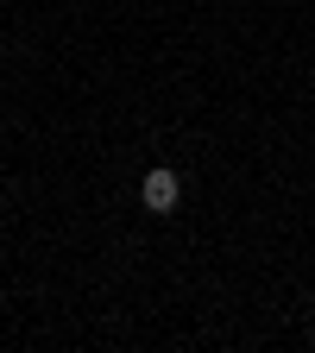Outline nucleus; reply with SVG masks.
Wrapping results in <instances>:
<instances>
[{
  "instance_id": "nucleus-1",
  "label": "nucleus",
  "mask_w": 315,
  "mask_h": 353,
  "mask_svg": "<svg viewBox=\"0 0 315 353\" xmlns=\"http://www.w3.org/2000/svg\"><path fill=\"white\" fill-rule=\"evenodd\" d=\"M139 202H145L152 214H170L176 202H183V176H176L170 164H158V170H145V183H139Z\"/></svg>"
}]
</instances>
